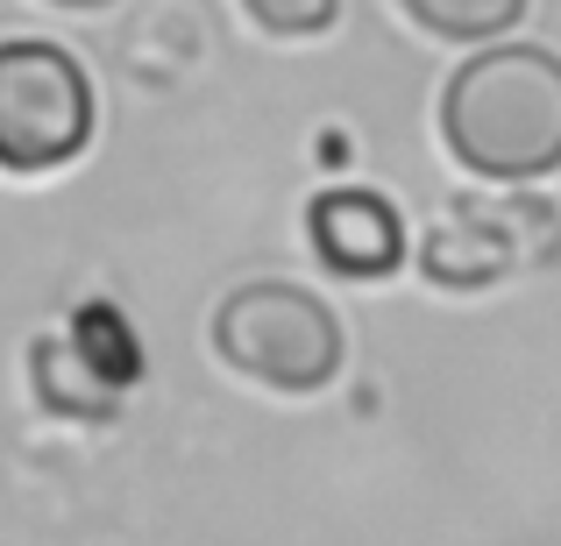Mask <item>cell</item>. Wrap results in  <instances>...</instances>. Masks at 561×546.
<instances>
[{
	"label": "cell",
	"mask_w": 561,
	"mask_h": 546,
	"mask_svg": "<svg viewBox=\"0 0 561 546\" xmlns=\"http://www.w3.org/2000/svg\"><path fill=\"white\" fill-rule=\"evenodd\" d=\"M214 356L277 397H313L342 376L348 334L320 291L285 284V277H249L214 313Z\"/></svg>",
	"instance_id": "2"
},
{
	"label": "cell",
	"mask_w": 561,
	"mask_h": 546,
	"mask_svg": "<svg viewBox=\"0 0 561 546\" xmlns=\"http://www.w3.org/2000/svg\"><path fill=\"white\" fill-rule=\"evenodd\" d=\"M440 142L469 178L534 185L561 171V57L497 43L469 57L440 93Z\"/></svg>",
	"instance_id": "1"
},
{
	"label": "cell",
	"mask_w": 561,
	"mask_h": 546,
	"mask_svg": "<svg viewBox=\"0 0 561 546\" xmlns=\"http://www.w3.org/2000/svg\"><path fill=\"white\" fill-rule=\"evenodd\" d=\"M93 142V79L65 43H0V171L43 178Z\"/></svg>",
	"instance_id": "3"
},
{
	"label": "cell",
	"mask_w": 561,
	"mask_h": 546,
	"mask_svg": "<svg viewBox=\"0 0 561 546\" xmlns=\"http://www.w3.org/2000/svg\"><path fill=\"white\" fill-rule=\"evenodd\" d=\"M71 341H79V356L100 369V376L114 383V391H128V383L142 376V356H136V334L122 327V320L107 313V305H85L79 320H71Z\"/></svg>",
	"instance_id": "7"
},
{
	"label": "cell",
	"mask_w": 561,
	"mask_h": 546,
	"mask_svg": "<svg viewBox=\"0 0 561 546\" xmlns=\"http://www.w3.org/2000/svg\"><path fill=\"white\" fill-rule=\"evenodd\" d=\"M50 8H65V14H100V8H114V0H50Z\"/></svg>",
	"instance_id": "9"
},
{
	"label": "cell",
	"mask_w": 561,
	"mask_h": 546,
	"mask_svg": "<svg viewBox=\"0 0 561 546\" xmlns=\"http://www.w3.org/2000/svg\"><path fill=\"white\" fill-rule=\"evenodd\" d=\"M398 8H405L412 28H426L440 43H491L526 14V0H398Z\"/></svg>",
	"instance_id": "6"
},
{
	"label": "cell",
	"mask_w": 561,
	"mask_h": 546,
	"mask_svg": "<svg viewBox=\"0 0 561 546\" xmlns=\"http://www.w3.org/2000/svg\"><path fill=\"white\" fill-rule=\"evenodd\" d=\"M242 14L277 43H313L342 22V0H242Z\"/></svg>",
	"instance_id": "8"
},
{
	"label": "cell",
	"mask_w": 561,
	"mask_h": 546,
	"mask_svg": "<svg viewBox=\"0 0 561 546\" xmlns=\"http://www.w3.org/2000/svg\"><path fill=\"white\" fill-rule=\"evenodd\" d=\"M306 242H313V256L328 263L334 277L377 284V277H391L398 263H405V220H398V206L370 185H334L306 206Z\"/></svg>",
	"instance_id": "5"
},
{
	"label": "cell",
	"mask_w": 561,
	"mask_h": 546,
	"mask_svg": "<svg viewBox=\"0 0 561 546\" xmlns=\"http://www.w3.org/2000/svg\"><path fill=\"white\" fill-rule=\"evenodd\" d=\"M548 220L554 213L540 199L448 206L420 242V270H426V284H440V291H491V284H505V277H519V270H534V263L554 256V242H526V228H548Z\"/></svg>",
	"instance_id": "4"
}]
</instances>
